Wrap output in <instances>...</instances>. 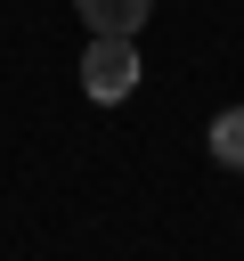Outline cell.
Returning <instances> with one entry per match:
<instances>
[{
  "label": "cell",
  "mask_w": 244,
  "mask_h": 261,
  "mask_svg": "<svg viewBox=\"0 0 244 261\" xmlns=\"http://www.w3.org/2000/svg\"><path fill=\"white\" fill-rule=\"evenodd\" d=\"M211 163H228V171H244V106H228V114H211Z\"/></svg>",
  "instance_id": "3"
},
{
  "label": "cell",
  "mask_w": 244,
  "mask_h": 261,
  "mask_svg": "<svg viewBox=\"0 0 244 261\" xmlns=\"http://www.w3.org/2000/svg\"><path fill=\"white\" fill-rule=\"evenodd\" d=\"M73 8H81L89 33H130V41H138V24L155 16V0H73Z\"/></svg>",
  "instance_id": "2"
},
{
  "label": "cell",
  "mask_w": 244,
  "mask_h": 261,
  "mask_svg": "<svg viewBox=\"0 0 244 261\" xmlns=\"http://www.w3.org/2000/svg\"><path fill=\"white\" fill-rule=\"evenodd\" d=\"M81 90H89L98 106H122V98L138 90V49H130V33H89V57H81Z\"/></svg>",
  "instance_id": "1"
}]
</instances>
